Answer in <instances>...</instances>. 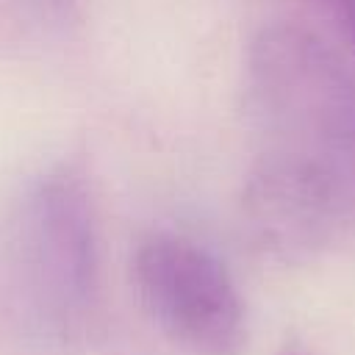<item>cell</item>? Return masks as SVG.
Here are the masks:
<instances>
[{"label": "cell", "mask_w": 355, "mask_h": 355, "mask_svg": "<svg viewBox=\"0 0 355 355\" xmlns=\"http://www.w3.org/2000/svg\"><path fill=\"white\" fill-rule=\"evenodd\" d=\"M288 355H300V352H288Z\"/></svg>", "instance_id": "cell-6"}, {"label": "cell", "mask_w": 355, "mask_h": 355, "mask_svg": "<svg viewBox=\"0 0 355 355\" xmlns=\"http://www.w3.org/2000/svg\"><path fill=\"white\" fill-rule=\"evenodd\" d=\"M352 216L355 178L305 155L261 150L241 186L247 236L286 263L322 255Z\"/></svg>", "instance_id": "cell-3"}, {"label": "cell", "mask_w": 355, "mask_h": 355, "mask_svg": "<svg viewBox=\"0 0 355 355\" xmlns=\"http://www.w3.org/2000/svg\"><path fill=\"white\" fill-rule=\"evenodd\" d=\"M133 283L161 333L191 355H239L247 341L241 294L227 266L178 233L147 236L133 255Z\"/></svg>", "instance_id": "cell-2"}, {"label": "cell", "mask_w": 355, "mask_h": 355, "mask_svg": "<svg viewBox=\"0 0 355 355\" xmlns=\"http://www.w3.org/2000/svg\"><path fill=\"white\" fill-rule=\"evenodd\" d=\"M247 97L263 150L355 178V75L319 33L294 22L258 31L247 53Z\"/></svg>", "instance_id": "cell-1"}, {"label": "cell", "mask_w": 355, "mask_h": 355, "mask_svg": "<svg viewBox=\"0 0 355 355\" xmlns=\"http://www.w3.org/2000/svg\"><path fill=\"white\" fill-rule=\"evenodd\" d=\"M22 263L42 319L67 330L86 311L97 280V227L86 172L50 169L28 197Z\"/></svg>", "instance_id": "cell-4"}, {"label": "cell", "mask_w": 355, "mask_h": 355, "mask_svg": "<svg viewBox=\"0 0 355 355\" xmlns=\"http://www.w3.org/2000/svg\"><path fill=\"white\" fill-rule=\"evenodd\" d=\"M313 3L327 11V17L347 36V42L355 53V0H313Z\"/></svg>", "instance_id": "cell-5"}]
</instances>
